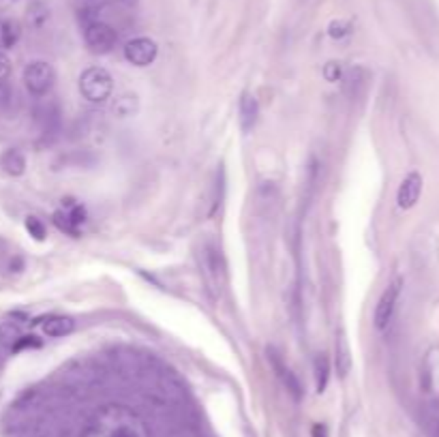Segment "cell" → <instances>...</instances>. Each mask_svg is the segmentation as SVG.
Masks as SVG:
<instances>
[{
  "instance_id": "ac0fdd59",
  "label": "cell",
  "mask_w": 439,
  "mask_h": 437,
  "mask_svg": "<svg viewBox=\"0 0 439 437\" xmlns=\"http://www.w3.org/2000/svg\"><path fill=\"white\" fill-rule=\"evenodd\" d=\"M328 32H330L333 39H343L345 35L351 32V26H349V21L345 19H335L330 26H328Z\"/></svg>"
},
{
  "instance_id": "9a60e30c",
  "label": "cell",
  "mask_w": 439,
  "mask_h": 437,
  "mask_svg": "<svg viewBox=\"0 0 439 437\" xmlns=\"http://www.w3.org/2000/svg\"><path fill=\"white\" fill-rule=\"evenodd\" d=\"M313 371H315L317 392H324L326 386H328V378H330V360H328L326 354H317V358L313 362Z\"/></svg>"
},
{
  "instance_id": "2e32d148",
  "label": "cell",
  "mask_w": 439,
  "mask_h": 437,
  "mask_svg": "<svg viewBox=\"0 0 439 437\" xmlns=\"http://www.w3.org/2000/svg\"><path fill=\"white\" fill-rule=\"evenodd\" d=\"M112 109H114V114L120 116V118L133 116L138 112V97L136 95H122L120 99H116Z\"/></svg>"
},
{
  "instance_id": "d6986e66",
  "label": "cell",
  "mask_w": 439,
  "mask_h": 437,
  "mask_svg": "<svg viewBox=\"0 0 439 437\" xmlns=\"http://www.w3.org/2000/svg\"><path fill=\"white\" fill-rule=\"evenodd\" d=\"M26 230H28L30 236L37 238V240H43V238H46V225H43L41 218H37V216H28V218H26Z\"/></svg>"
},
{
  "instance_id": "ffe728a7",
  "label": "cell",
  "mask_w": 439,
  "mask_h": 437,
  "mask_svg": "<svg viewBox=\"0 0 439 437\" xmlns=\"http://www.w3.org/2000/svg\"><path fill=\"white\" fill-rule=\"evenodd\" d=\"M341 75H343V67H341V62H337V60H330L324 67V77L328 82H339Z\"/></svg>"
},
{
  "instance_id": "8992f818",
  "label": "cell",
  "mask_w": 439,
  "mask_h": 437,
  "mask_svg": "<svg viewBox=\"0 0 439 437\" xmlns=\"http://www.w3.org/2000/svg\"><path fill=\"white\" fill-rule=\"evenodd\" d=\"M116 39H118L116 30L112 26L103 24V21H93V24H88L84 30V41L93 54L112 52V48L116 46Z\"/></svg>"
},
{
  "instance_id": "4fadbf2b",
  "label": "cell",
  "mask_w": 439,
  "mask_h": 437,
  "mask_svg": "<svg viewBox=\"0 0 439 437\" xmlns=\"http://www.w3.org/2000/svg\"><path fill=\"white\" fill-rule=\"evenodd\" d=\"M257 101L255 97H251L249 93L243 95V99H240V124H243V131H251L255 120H257Z\"/></svg>"
},
{
  "instance_id": "ba28073f",
  "label": "cell",
  "mask_w": 439,
  "mask_h": 437,
  "mask_svg": "<svg viewBox=\"0 0 439 437\" xmlns=\"http://www.w3.org/2000/svg\"><path fill=\"white\" fill-rule=\"evenodd\" d=\"M422 195V176L418 171H409L407 176L403 178L399 191H397V204L403 210H409L418 204Z\"/></svg>"
},
{
  "instance_id": "3957f363",
  "label": "cell",
  "mask_w": 439,
  "mask_h": 437,
  "mask_svg": "<svg viewBox=\"0 0 439 437\" xmlns=\"http://www.w3.org/2000/svg\"><path fill=\"white\" fill-rule=\"evenodd\" d=\"M202 266H204V281H206V290L210 292L212 298H216L221 294L223 286H225V261L223 255L214 245H208L202 253Z\"/></svg>"
},
{
  "instance_id": "6da1fadb",
  "label": "cell",
  "mask_w": 439,
  "mask_h": 437,
  "mask_svg": "<svg viewBox=\"0 0 439 437\" xmlns=\"http://www.w3.org/2000/svg\"><path fill=\"white\" fill-rule=\"evenodd\" d=\"M80 437H150V431L138 411L127 405L109 403L88 418Z\"/></svg>"
},
{
  "instance_id": "30bf717a",
  "label": "cell",
  "mask_w": 439,
  "mask_h": 437,
  "mask_svg": "<svg viewBox=\"0 0 439 437\" xmlns=\"http://www.w3.org/2000/svg\"><path fill=\"white\" fill-rule=\"evenodd\" d=\"M335 366H337L339 378H347V373L351 371V352H349V345H347V337H345V333H337Z\"/></svg>"
},
{
  "instance_id": "44dd1931",
  "label": "cell",
  "mask_w": 439,
  "mask_h": 437,
  "mask_svg": "<svg viewBox=\"0 0 439 437\" xmlns=\"http://www.w3.org/2000/svg\"><path fill=\"white\" fill-rule=\"evenodd\" d=\"M11 99H13V91H11V86L7 84V80H5V82H0V107L9 105V103H11Z\"/></svg>"
},
{
  "instance_id": "7c38bea8",
  "label": "cell",
  "mask_w": 439,
  "mask_h": 437,
  "mask_svg": "<svg viewBox=\"0 0 439 437\" xmlns=\"http://www.w3.org/2000/svg\"><path fill=\"white\" fill-rule=\"evenodd\" d=\"M0 165H3V169L9 174V176H21V174L26 171V159L15 148L5 150V155L0 157Z\"/></svg>"
},
{
  "instance_id": "cb8c5ba5",
  "label": "cell",
  "mask_w": 439,
  "mask_h": 437,
  "mask_svg": "<svg viewBox=\"0 0 439 437\" xmlns=\"http://www.w3.org/2000/svg\"><path fill=\"white\" fill-rule=\"evenodd\" d=\"M313 437H328V429L324 425H315L313 427Z\"/></svg>"
},
{
  "instance_id": "e0dca14e",
  "label": "cell",
  "mask_w": 439,
  "mask_h": 437,
  "mask_svg": "<svg viewBox=\"0 0 439 437\" xmlns=\"http://www.w3.org/2000/svg\"><path fill=\"white\" fill-rule=\"evenodd\" d=\"M21 337V331H19V326L13 324V322H5L3 326H0V343H3L5 347H15V343L19 341Z\"/></svg>"
},
{
  "instance_id": "52a82bcc",
  "label": "cell",
  "mask_w": 439,
  "mask_h": 437,
  "mask_svg": "<svg viewBox=\"0 0 439 437\" xmlns=\"http://www.w3.org/2000/svg\"><path fill=\"white\" fill-rule=\"evenodd\" d=\"M157 52H159L157 43L148 37H138L124 46V58L131 64H136V67H148L150 62H155Z\"/></svg>"
},
{
  "instance_id": "8fae6325",
  "label": "cell",
  "mask_w": 439,
  "mask_h": 437,
  "mask_svg": "<svg viewBox=\"0 0 439 437\" xmlns=\"http://www.w3.org/2000/svg\"><path fill=\"white\" fill-rule=\"evenodd\" d=\"M43 333L48 337H67L73 333L75 322L71 317H64V315H52L48 319H43Z\"/></svg>"
},
{
  "instance_id": "603a6c76",
  "label": "cell",
  "mask_w": 439,
  "mask_h": 437,
  "mask_svg": "<svg viewBox=\"0 0 439 437\" xmlns=\"http://www.w3.org/2000/svg\"><path fill=\"white\" fill-rule=\"evenodd\" d=\"M431 429H433V435L439 437V409L431 411Z\"/></svg>"
},
{
  "instance_id": "5bb4252c",
  "label": "cell",
  "mask_w": 439,
  "mask_h": 437,
  "mask_svg": "<svg viewBox=\"0 0 439 437\" xmlns=\"http://www.w3.org/2000/svg\"><path fill=\"white\" fill-rule=\"evenodd\" d=\"M21 37V28L13 19H0V52L13 48Z\"/></svg>"
},
{
  "instance_id": "7402d4cb",
  "label": "cell",
  "mask_w": 439,
  "mask_h": 437,
  "mask_svg": "<svg viewBox=\"0 0 439 437\" xmlns=\"http://www.w3.org/2000/svg\"><path fill=\"white\" fill-rule=\"evenodd\" d=\"M11 73V60L5 52H0V82H5Z\"/></svg>"
},
{
  "instance_id": "7a4b0ae2",
  "label": "cell",
  "mask_w": 439,
  "mask_h": 437,
  "mask_svg": "<svg viewBox=\"0 0 439 437\" xmlns=\"http://www.w3.org/2000/svg\"><path fill=\"white\" fill-rule=\"evenodd\" d=\"M80 91L88 101L103 103L112 97L114 80L103 67H91L80 75Z\"/></svg>"
},
{
  "instance_id": "277c9868",
  "label": "cell",
  "mask_w": 439,
  "mask_h": 437,
  "mask_svg": "<svg viewBox=\"0 0 439 437\" xmlns=\"http://www.w3.org/2000/svg\"><path fill=\"white\" fill-rule=\"evenodd\" d=\"M54 80H56V73L50 62L37 60V62H30L24 69V84H26L28 93L35 97L50 93V89L54 86Z\"/></svg>"
},
{
  "instance_id": "5b68a950",
  "label": "cell",
  "mask_w": 439,
  "mask_h": 437,
  "mask_svg": "<svg viewBox=\"0 0 439 437\" xmlns=\"http://www.w3.org/2000/svg\"><path fill=\"white\" fill-rule=\"evenodd\" d=\"M401 288H403V281L397 279V281H392L390 286L384 290V294L380 296L377 307H375V315H373V322H375L377 331H386V328L390 326L394 311H397V304H399Z\"/></svg>"
},
{
  "instance_id": "9c48e42d",
  "label": "cell",
  "mask_w": 439,
  "mask_h": 437,
  "mask_svg": "<svg viewBox=\"0 0 439 437\" xmlns=\"http://www.w3.org/2000/svg\"><path fill=\"white\" fill-rule=\"evenodd\" d=\"M268 360H270V364H272V369H274L277 378L281 380V384H283L285 388H288V392H290V395H292L296 401H300V399H302V386H300L298 378L292 373V369L281 360V356L274 352V349H268Z\"/></svg>"
}]
</instances>
